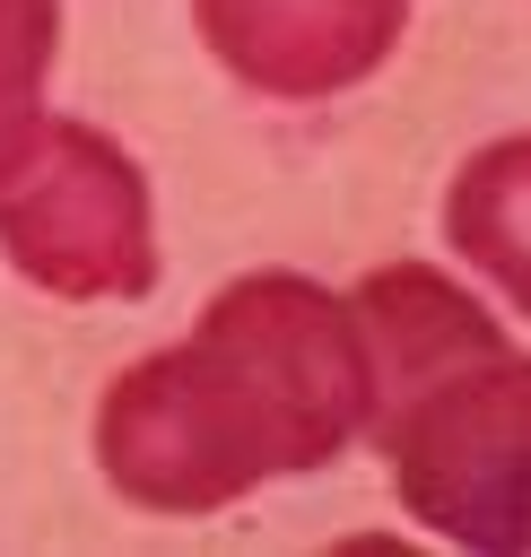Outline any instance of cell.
I'll return each mask as SVG.
<instances>
[{"label": "cell", "mask_w": 531, "mask_h": 557, "mask_svg": "<svg viewBox=\"0 0 531 557\" xmlns=\"http://www.w3.org/2000/svg\"><path fill=\"white\" fill-rule=\"evenodd\" d=\"M374 418L348 296L252 270L209 296L192 339L113 374L96 409L104 479L148 513H218L270 479L331 470Z\"/></svg>", "instance_id": "1"}, {"label": "cell", "mask_w": 531, "mask_h": 557, "mask_svg": "<svg viewBox=\"0 0 531 557\" xmlns=\"http://www.w3.org/2000/svg\"><path fill=\"white\" fill-rule=\"evenodd\" d=\"M392 496L453 548H531V357L487 348L374 426Z\"/></svg>", "instance_id": "2"}, {"label": "cell", "mask_w": 531, "mask_h": 557, "mask_svg": "<svg viewBox=\"0 0 531 557\" xmlns=\"http://www.w3.org/2000/svg\"><path fill=\"white\" fill-rule=\"evenodd\" d=\"M0 252L44 296H148L157 287V209L148 174L87 122L44 113L35 148L0 174Z\"/></svg>", "instance_id": "3"}, {"label": "cell", "mask_w": 531, "mask_h": 557, "mask_svg": "<svg viewBox=\"0 0 531 557\" xmlns=\"http://www.w3.org/2000/svg\"><path fill=\"white\" fill-rule=\"evenodd\" d=\"M200 44L261 96L313 104L374 78L409 26V0H192Z\"/></svg>", "instance_id": "4"}, {"label": "cell", "mask_w": 531, "mask_h": 557, "mask_svg": "<svg viewBox=\"0 0 531 557\" xmlns=\"http://www.w3.org/2000/svg\"><path fill=\"white\" fill-rule=\"evenodd\" d=\"M348 313H357L366 374H374V418H366V435H374L392 409H409L427 383H444L453 366L505 348L496 313L470 305V287H453V278L427 270V261H383V270H366L357 296H348Z\"/></svg>", "instance_id": "5"}, {"label": "cell", "mask_w": 531, "mask_h": 557, "mask_svg": "<svg viewBox=\"0 0 531 557\" xmlns=\"http://www.w3.org/2000/svg\"><path fill=\"white\" fill-rule=\"evenodd\" d=\"M444 244L531 313V131L487 139L479 157H461L453 191H444Z\"/></svg>", "instance_id": "6"}, {"label": "cell", "mask_w": 531, "mask_h": 557, "mask_svg": "<svg viewBox=\"0 0 531 557\" xmlns=\"http://www.w3.org/2000/svg\"><path fill=\"white\" fill-rule=\"evenodd\" d=\"M61 44V0H0V174L44 131V70Z\"/></svg>", "instance_id": "7"}]
</instances>
